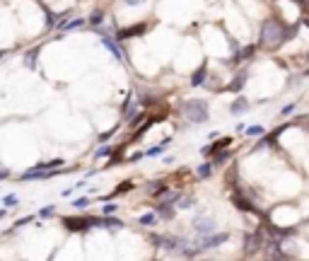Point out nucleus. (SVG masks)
I'll use <instances>...</instances> for the list:
<instances>
[{
	"label": "nucleus",
	"mask_w": 309,
	"mask_h": 261,
	"mask_svg": "<svg viewBox=\"0 0 309 261\" xmlns=\"http://www.w3.org/2000/svg\"><path fill=\"white\" fill-rule=\"evenodd\" d=\"M200 80H203V70H198V73H196V78H194V85H198Z\"/></svg>",
	"instance_id": "nucleus-20"
},
{
	"label": "nucleus",
	"mask_w": 309,
	"mask_h": 261,
	"mask_svg": "<svg viewBox=\"0 0 309 261\" xmlns=\"http://www.w3.org/2000/svg\"><path fill=\"white\" fill-rule=\"evenodd\" d=\"M2 218H5V210H0V220H2Z\"/></svg>",
	"instance_id": "nucleus-23"
},
{
	"label": "nucleus",
	"mask_w": 309,
	"mask_h": 261,
	"mask_svg": "<svg viewBox=\"0 0 309 261\" xmlns=\"http://www.w3.org/2000/svg\"><path fill=\"white\" fill-rule=\"evenodd\" d=\"M54 172H49V167L46 165H41V167H34V170H27V172L22 174V179L25 181H31V179H46V176H51Z\"/></svg>",
	"instance_id": "nucleus-5"
},
{
	"label": "nucleus",
	"mask_w": 309,
	"mask_h": 261,
	"mask_svg": "<svg viewBox=\"0 0 309 261\" xmlns=\"http://www.w3.org/2000/svg\"><path fill=\"white\" fill-rule=\"evenodd\" d=\"M227 237L225 234H218V237H213V239H208V242H205V247H215V244H220V242H225Z\"/></svg>",
	"instance_id": "nucleus-9"
},
{
	"label": "nucleus",
	"mask_w": 309,
	"mask_h": 261,
	"mask_svg": "<svg viewBox=\"0 0 309 261\" xmlns=\"http://www.w3.org/2000/svg\"><path fill=\"white\" fill-rule=\"evenodd\" d=\"M63 225L68 230H87L89 225H99V220H87V218H65Z\"/></svg>",
	"instance_id": "nucleus-3"
},
{
	"label": "nucleus",
	"mask_w": 309,
	"mask_h": 261,
	"mask_svg": "<svg viewBox=\"0 0 309 261\" xmlns=\"http://www.w3.org/2000/svg\"><path fill=\"white\" fill-rule=\"evenodd\" d=\"M92 22H94V25H99V22H102V12H94V17H92Z\"/></svg>",
	"instance_id": "nucleus-19"
},
{
	"label": "nucleus",
	"mask_w": 309,
	"mask_h": 261,
	"mask_svg": "<svg viewBox=\"0 0 309 261\" xmlns=\"http://www.w3.org/2000/svg\"><path fill=\"white\" fill-rule=\"evenodd\" d=\"M104 46H109V49H112V54L116 58H121V51H118V46H116V44H113L112 39H109V36H104Z\"/></svg>",
	"instance_id": "nucleus-8"
},
{
	"label": "nucleus",
	"mask_w": 309,
	"mask_h": 261,
	"mask_svg": "<svg viewBox=\"0 0 309 261\" xmlns=\"http://www.w3.org/2000/svg\"><path fill=\"white\" fill-rule=\"evenodd\" d=\"M194 228H196L200 234H205V232H213V230H215V223H213V220H198Z\"/></svg>",
	"instance_id": "nucleus-6"
},
{
	"label": "nucleus",
	"mask_w": 309,
	"mask_h": 261,
	"mask_svg": "<svg viewBox=\"0 0 309 261\" xmlns=\"http://www.w3.org/2000/svg\"><path fill=\"white\" fill-rule=\"evenodd\" d=\"M27 223H31V218H22V220H17L15 228H22V225H27Z\"/></svg>",
	"instance_id": "nucleus-16"
},
{
	"label": "nucleus",
	"mask_w": 309,
	"mask_h": 261,
	"mask_svg": "<svg viewBox=\"0 0 309 261\" xmlns=\"http://www.w3.org/2000/svg\"><path fill=\"white\" fill-rule=\"evenodd\" d=\"M0 58H2V51H0Z\"/></svg>",
	"instance_id": "nucleus-24"
},
{
	"label": "nucleus",
	"mask_w": 309,
	"mask_h": 261,
	"mask_svg": "<svg viewBox=\"0 0 309 261\" xmlns=\"http://www.w3.org/2000/svg\"><path fill=\"white\" fill-rule=\"evenodd\" d=\"M142 25L140 27H133V29H123V31H121V36H133V34H138V31H142Z\"/></svg>",
	"instance_id": "nucleus-10"
},
{
	"label": "nucleus",
	"mask_w": 309,
	"mask_h": 261,
	"mask_svg": "<svg viewBox=\"0 0 309 261\" xmlns=\"http://www.w3.org/2000/svg\"><path fill=\"white\" fill-rule=\"evenodd\" d=\"M5 176H10V170H0V179H5Z\"/></svg>",
	"instance_id": "nucleus-21"
},
{
	"label": "nucleus",
	"mask_w": 309,
	"mask_h": 261,
	"mask_svg": "<svg viewBox=\"0 0 309 261\" xmlns=\"http://www.w3.org/2000/svg\"><path fill=\"white\" fill-rule=\"evenodd\" d=\"M140 223H145V225H150V223H155V215H142Z\"/></svg>",
	"instance_id": "nucleus-15"
},
{
	"label": "nucleus",
	"mask_w": 309,
	"mask_h": 261,
	"mask_svg": "<svg viewBox=\"0 0 309 261\" xmlns=\"http://www.w3.org/2000/svg\"><path fill=\"white\" fill-rule=\"evenodd\" d=\"M247 133H249V136H261V133H263V128H261V126H249V128H247Z\"/></svg>",
	"instance_id": "nucleus-11"
},
{
	"label": "nucleus",
	"mask_w": 309,
	"mask_h": 261,
	"mask_svg": "<svg viewBox=\"0 0 309 261\" xmlns=\"http://www.w3.org/2000/svg\"><path fill=\"white\" fill-rule=\"evenodd\" d=\"M258 249H261V237H258V234H249V237L244 239V254H247V257H256Z\"/></svg>",
	"instance_id": "nucleus-4"
},
{
	"label": "nucleus",
	"mask_w": 309,
	"mask_h": 261,
	"mask_svg": "<svg viewBox=\"0 0 309 261\" xmlns=\"http://www.w3.org/2000/svg\"><path fill=\"white\" fill-rule=\"evenodd\" d=\"M266 257H268V259H282L281 247H278V244H268V249H266Z\"/></svg>",
	"instance_id": "nucleus-7"
},
{
	"label": "nucleus",
	"mask_w": 309,
	"mask_h": 261,
	"mask_svg": "<svg viewBox=\"0 0 309 261\" xmlns=\"http://www.w3.org/2000/svg\"><path fill=\"white\" fill-rule=\"evenodd\" d=\"M200 176H208V174H210V167H208V165H203V167H200Z\"/></svg>",
	"instance_id": "nucleus-18"
},
{
	"label": "nucleus",
	"mask_w": 309,
	"mask_h": 261,
	"mask_svg": "<svg viewBox=\"0 0 309 261\" xmlns=\"http://www.w3.org/2000/svg\"><path fill=\"white\" fill-rule=\"evenodd\" d=\"M5 205H17V196H5Z\"/></svg>",
	"instance_id": "nucleus-14"
},
{
	"label": "nucleus",
	"mask_w": 309,
	"mask_h": 261,
	"mask_svg": "<svg viewBox=\"0 0 309 261\" xmlns=\"http://www.w3.org/2000/svg\"><path fill=\"white\" fill-rule=\"evenodd\" d=\"M285 29H282V25L278 22V20H268L266 25H263V29H261V44L266 46V49H278L282 41H285Z\"/></svg>",
	"instance_id": "nucleus-1"
},
{
	"label": "nucleus",
	"mask_w": 309,
	"mask_h": 261,
	"mask_svg": "<svg viewBox=\"0 0 309 261\" xmlns=\"http://www.w3.org/2000/svg\"><path fill=\"white\" fill-rule=\"evenodd\" d=\"M113 210H116V205H113V203H109V205H104V213H107V215H112Z\"/></svg>",
	"instance_id": "nucleus-17"
},
{
	"label": "nucleus",
	"mask_w": 309,
	"mask_h": 261,
	"mask_svg": "<svg viewBox=\"0 0 309 261\" xmlns=\"http://www.w3.org/2000/svg\"><path fill=\"white\" fill-rule=\"evenodd\" d=\"M41 218H51L54 215V205H46V208H41V213H39Z\"/></svg>",
	"instance_id": "nucleus-12"
},
{
	"label": "nucleus",
	"mask_w": 309,
	"mask_h": 261,
	"mask_svg": "<svg viewBox=\"0 0 309 261\" xmlns=\"http://www.w3.org/2000/svg\"><path fill=\"white\" fill-rule=\"evenodd\" d=\"M34 58H36V51H29L27 58H25V60H27V65H34Z\"/></svg>",
	"instance_id": "nucleus-13"
},
{
	"label": "nucleus",
	"mask_w": 309,
	"mask_h": 261,
	"mask_svg": "<svg viewBox=\"0 0 309 261\" xmlns=\"http://www.w3.org/2000/svg\"><path fill=\"white\" fill-rule=\"evenodd\" d=\"M184 114H186V118H191L194 123H203L208 118V107L200 99H191V102L184 104Z\"/></svg>",
	"instance_id": "nucleus-2"
},
{
	"label": "nucleus",
	"mask_w": 309,
	"mask_h": 261,
	"mask_svg": "<svg viewBox=\"0 0 309 261\" xmlns=\"http://www.w3.org/2000/svg\"><path fill=\"white\" fill-rule=\"evenodd\" d=\"M126 2H128V5H136V2H140V0H126Z\"/></svg>",
	"instance_id": "nucleus-22"
}]
</instances>
